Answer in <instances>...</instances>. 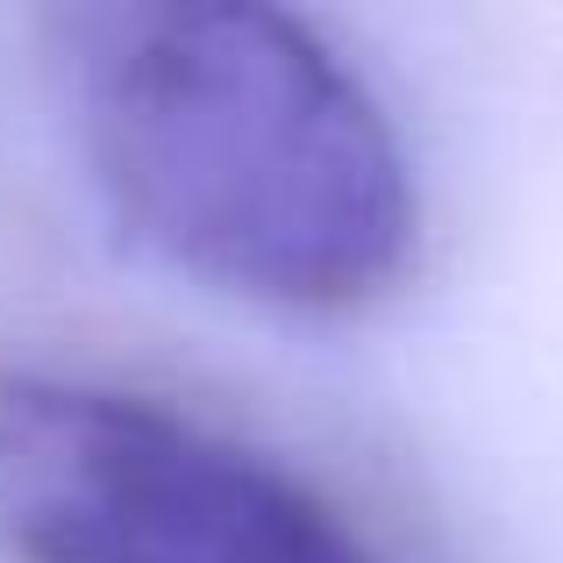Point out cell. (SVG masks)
<instances>
[{
	"label": "cell",
	"mask_w": 563,
	"mask_h": 563,
	"mask_svg": "<svg viewBox=\"0 0 563 563\" xmlns=\"http://www.w3.org/2000/svg\"><path fill=\"white\" fill-rule=\"evenodd\" d=\"M79 136L122 221L272 307H357L413 250V179L372 86L300 22L165 0L79 22Z\"/></svg>",
	"instance_id": "cell-1"
},
{
	"label": "cell",
	"mask_w": 563,
	"mask_h": 563,
	"mask_svg": "<svg viewBox=\"0 0 563 563\" xmlns=\"http://www.w3.org/2000/svg\"><path fill=\"white\" fill-rule=\"evenodd\" d=\"M0 542L29 563H378L272 456L51 372H0Z\"/></svg>",
	"instance_id": "cell-2"
}]
</instances>
